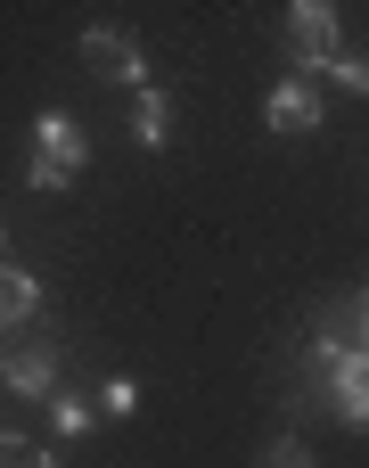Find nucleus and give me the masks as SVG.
<instances>
[{
	"instance_id": "obj_14",
	"label": "nucleus",
	"mask_w": 369,
	"mask_h": 468,
	"mask_svg": "<svg viewBox=\"0 0 369 468\" xmlns=\"http://www.w3.org/2000/svg\"><path fill=\"white\" fill-rule=\"evenodd\" d=\"M362 329H369V296H362Z\"/></svg>"
},
{
	"instance_id": "obj_1",
	"label": "nucleus",
	"mask_w": 369,
	"mask_h": 468,
	"mask_svg": "<svg viewBox=\"0 0 369 468\" xmlns=\"http://www.w3.org/2000/svg\"><path fill=\"white\" fill-rule=\"evenodd\" d=\"M82 165H90V132L49 107V115L33 123V189H66Z\"/></svg>"
},
{
	"instance_id": "obj_12",
	"label": "nucleus",
	"mask_w": 369,
	"mask_h": 468,
	"mask_svg": "<svg viewBox=\"0 0 369 468\" xmlns=\"http://www.w3.org/2000/svg\"><path fill=\"white\" fill-rule=\"evenodd\" d=\"M99 403H107V411H140V378H107Z\"/></svg>"
},
{
	"instance_id": "obj_5",
	"label": "nucleus",
	"mask_w": 369,
	"mask_h": 468,
	"mask_svg": "<svg viewBox=\"0 0 369 468\" xmlns=\"http://www.w3.org/2000/svg\"><path fill=\"white\" fill-rule=\"evenodd\" d=\"M263 123H271L279 140H296V132H321V99H312V82H304V74H288V82L271 90Z\"/></svg>"
},
{
	"instance_id": "obj_8",
	"label": "nucleus",
	"mask_w": 369,
	"mask_h": 468,
	"mask_svg": "<svg viewBox=\"0 0 369 468\" xmlns=\"http://www.w3.org/2000/svg\"><path fill=\"white\" fill-rule=\"evenodd\" d=\"M132 140H140V148H164V140H173V107H164V90H132Z\"/></svg>"
},
{
	"instance_id": "obj_9",
	"label": "nucleus",
	"mask_w": 369,
	"mask_h": 468,
	"mask_svg": "<svg viewBox=\"0 0 369 468\" xmlns=\"http://www.w3.org/2000/svg\"><path fill=\"white\" fill-rule=\"evenodd\" d=\"M49 420H58V436H82V428L99 420V403H90V395H66V387H58V395H49Z\"/></svg>"
},
{
	"instance_id": "obj_10",
	"label": "nucleus",
	"mask_w": 369,
	"mask_h": 468,
	"mask_svg": "<svg viewBox=\"0 0 369 468\" xmlns=\"http://www.w3.org/2000/svg\"><path fill=\"white\" fill-rule=\"evenodd\" d=\"M0 468H58V452L33 436H0Z\"/></svg>"
},
{
	"instance_id": "obj_6",
	"label": "nucleus",
	"mask_w": 369,
	"mask_h": 468,
	"mask_svg": "<svg viewBox=\"0 0 369 468\" xmlns=\"http://www.w3.org/2000/svg\"><path fill=\"white\" fill-rule=\"evenodd\" d=\"M329 411L353 420V428H369V354H345V362L329 370Z\"/></svg>"
},
{
	"instance_id": "obj_13",
	"label": "nucleus",
	"mask_w": 369,
	"mask_h": 468,
	"mask_svg": "<svg viewBox=\"0 0 369 468\" xmlns=\"http://www.w3.org/2000/svg\"><path fill=\"white\" fill-rule=\"evenodd\" d=\"M329 74H337V82H345V90H369V58H353V49H345V58H337V66H329Z\"/></svg>"
},
{
	"instance_id": "obj_2",
	"label": "nucleus",
	"mask_w": 369,
	"mask_h": 468,
	"mask_svg": "<svg viewBox=\"0 0 369 468\" xmlns=\"http://www.w3.org/2000/svg\"><path fill=\"white\" fill-rule=\"evenodd\" d=\"M345 49H337V8L329 0H296L288 8V66L312 82V74H329Z\"/></svg>"
},
{
	"instance_id": "obj_4",
	"label": "nucleus",
	"mask_w": 369,
	"mask_h": 468,
	"mask_svg": "<svg viewBox=\"0 0 369 468\" xmlns=\"http://www.w3.org/2000/svg\"><path fill=\"white\" fill-rule=\"evenodd\" d=\"M0 378H8L16 395H58V346L33 337V329H8V337H0Z\"/></svg>"
},
{
	"instance_id": "obj_3",
	"label": "nucleus",
	"mask_w": 369,
	"mask_h": 468,
	"mask_svg": "<svg viewBox=\"0 0 369 468\" xmlns=\"http://www.w3.org/2000/svg\"><path fill=\"white\" fill-rule=\"evenodd\" d=\"M82 66L99 82H123V90H148V49L123 33V25H90L82 33Z\"/></svg>"
},
{
	"instance_id": "obj_11",
	"label": "nucleus",
	"mask_w": 369,
	"mask_h": 468,
	"mask_svg": "<svg viewBox=\"0 0 369 468\" xmlns=\"http://www.w3.org/2000/svg\"><path fill=\"white\" fill-rule=\"evenodd\" d=\"M263 468H312V452L296 436H279V444H263Z\"/></svg>"
},
{
	"instance_id": "obj_7",
	"label": "nucleus",
	"mask_w": 369,
	"mask_h": 468,
	"mask_svg": "<svg viewBox=\"0 0 369 468\" xmlns=\"http://www.w3.org/2000/svg\"><path fill=\"white\" fill-rule=\"evenodd\" d=\"M33 313H41V280H33V271H16V263H0V337H8V329H25Z\"/></svg>"
}]
</instances>
